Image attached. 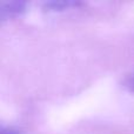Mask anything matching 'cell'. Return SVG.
I'll return each mask as SVG.
<instances>
[{"label": "cell", "instance_id": "cell-1", "mask_svg": "<svg viewBox=\"0 0 134 134\" xmlns=\"http://www.w3.org/2000/svg\"><path fill=\"white\" fill-rule=\"evenodd\" d=\"M26 8V1H0V19L1 21H6L20 16L25 13Z\"/></svg>", "mask_w": 134, "mask_h": 134}, {"label": "cell", "instance_id": "cell-2", "mask_svg": "<svg viewBox=\"0 0 134 134\" xmlns=\"http://www.w3.org/2000/svg\"><path fill=\"white\" fill-rule=\"evenodd\" d=\"M80 5L78 1H48L44 4V8L48 12H61L69 8H76Z\"/></svg>", "mask_w": 134, "mask_h": 134}, {"label": "cell", "instance_id": "cell-3", "mask_svg": "<svg viewBox=\"0 0 134 134\" xmlns=\"http://www.w3.org/2000/svg\"><path fill=\"white\" fill-rule=\"evenodd\" d=\"M122 86L126 88L127 91L134 93V73L127 75L122 81Z\"/></svg>", "mask_w": 134, "mask_h": 134}, {"label": "cell", "instance_id": "cell-4", "mask_svg": "<svg viewBox=\"0 0 134 134\" xmlns=\"http://www.w3.org/2000/svg\"><path fill=\"white\" fill-rule=\"evenodd\" d=\"M0 134H20V133H18L16 131L12 130V128H5V127H1Z\"/></svg>", "mask_w": 134, "mask_h": 134}]
</instances>
